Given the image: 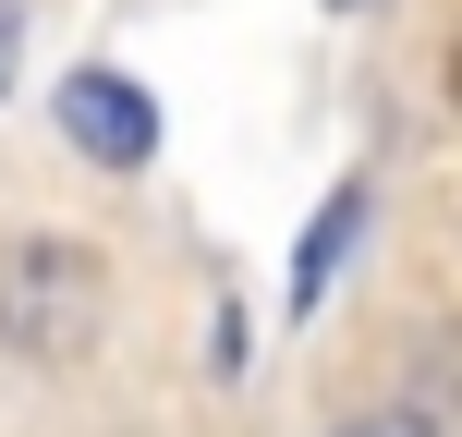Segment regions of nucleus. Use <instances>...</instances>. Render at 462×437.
<instances>
[{
    "mask_svg": "<svg viewBox=\"0 0 462 437\" xmlns=\"http://www.w3.org/2000/svg\"><path fill=\"white\" fill-rule=\"evenodd\" d=\"M61 146L73 159H97V170H146L159 159V97L134 86V73H61Z\"/></svg>",
    "mask_w": 462,
    "mask_h": 437,
    "instance_id": "nucleus-2",
    "label": "nucleus"
},
{
    "mask_svg": "<svg viewBox=\"0 0 462 437\" xmlns=\"http://www.w3.org/2000/svg\"><path fill=\"white\" fill-rule=\"evenodd\" d=\"M13 61H24V0H0V97H13Z\"/></svg>",
    "mask_w": 462,
    "mask_h": 437,
    "instance_id": "nucleus-5",
    "label": "nucleus"
},
{
    "mask_svg": "<svg viewBox=\"0 0 462 437\" xmlns=\"http://www.w3.org/2000/svg\"><path fill=\"white\" fill-rule=\"evenodd\" d=\"M328 13H341V0H328Z\"/></svg>",
    "mask_w": 462,
    "mask_h": 437,
    "instance_id": "nucleus-6",
    "label": "nucleus"
},
{
    "mask_svg": "<svg viewBox=\"0 0 462 437\" xmlns=\"http://www.w3.org/2000/svg\"><path fill=\"white\" fill-rule=\"evenodd\" d=\"M110 328V268L86 231H13L0 243V352L13 365H73Z\"/></svg>",
    "mask_w": 462,
    "mask_h": 437,
    "instance_id": "nucleus-1",
    "label": "nucleus"
},
{
    "mask_svg": "<svg viewBox=\"0 0 462 437\" xmlns=\"http://www.w3.org/2000/svg\"><path fill=\"white\" fill-rule=\"evenodd\" d=\"M377 219V183L353 170V183H328V207L304 219V255H292V316H317L328 304V279H341V255H353V231Z\"/></svg>",
    "mask_w": 462,
    "mask_h": 437,
    "instance_id": "nucleus-3",
    "label": "nucleus"
},
{
    "mask_svg": "<svg viewBox=\"0 0 462 437\" xmlns=\"http://www.w3.org/2000/svg\"><path fill=\"white\" fill-rule=\"evenodd\" d=\"M341 437H439V414H353Z\"/></svg>",
    "mask_w": 462,
    "mask_h": 437,
    "instance_id": "nucleus-4",
    "label": "nucleus"
}]
</instances>
